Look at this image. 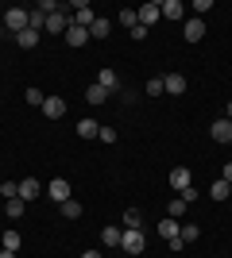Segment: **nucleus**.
I'll return each mask as SVG.
<instances>
[{
  "label": "nucleus",
  "mask_w": 232,
  "mask_h": 258,
  "mask_svg": "<svg viewBox=\"0 0 232 258\" xmlns=\"http://www.w3.org/2000/svg\"><path fill=\"white\" fill-rule=\"evenodd\" d=\"M182 35H186V43H201V39H205V20H198V16L186 20L182 23Z\"/></svg>",
  "instance_id": "5"
},
{
  "label": "nucleus",
  "mask_w": 232,
  "mask_h": 258,
  "mask_svg": "<svg viewBox=\"0 0 232 258\" xmlns=\"http://www.w3.org/2000/svg\"><path fill=\"white\" fill-rule=\"evenodd\" d=\"M109 97H112V93H105V89H101L97 81H93V85L85 89V100H89V104H109Z\"/></svg>",
  "instance_id": "18"
},
{
  "label": "nucleus",
  "mask_w": 232,
  "mask_h": 258,
  "mask_svg": "<svg viewBox=\"0 0 232 258\" xmlns=\"http://www.w3.org/2000/svg\"><path fill=\"white\" fill-rule=\"evenodd\" d=\"M186 201H182V197H174V201H170V208H166V216H170V220H182V216H186Z\"/></svg>",
  "instance_id": "26"
},
{
  "label": "nucleus",
  "mask_w": 232,
  "mask_h": 258,
  "mask_svg": "<svg viewBox=\"0 0 232 258\" xmlns=\"http://www.w3.org/2000/svg\"><path fill=\"white\" fill-rule=\"evenodd\" d=\"M23 208H27V201H23V197H12L8 205H4V212H8V220H20Z\"/></svg>",
  "instance_id": "24"
},
{
  "label": "nucleus",
  "mask_w": 232,
  "mask_h": 258,
  "mask_svg": "<svg viewBox=\"0 0 232 258\" xmlns=\"http://www.w3.org/2000/svg\"><path fill=\"white\" fill-rule=\"evenodd\" d=\"M97 85L105 89V93H116V89H120V81H116V70H101V74H97Z\"/></svg>",
  "instance_id": "16"
},
{
  "label": "nucleus",
  "mask_w": 232,
  "mask_h": 258,
  "mask_svg": "<svg viewBox=\"0 0 232 258\" xmlns=\"http://www.w3.org/2000/svg\"><path fill=\"white\" fill-rule=\"evenodd\" d=\"M159 93H166V89H163V77H151V81H147V97H159Z\"/></svg>",
  "instance_id": "31"
},
{
  "label": "nucleus",
  "mask_w": 232,
  "mask_h": 258,
  "mask_svg": "<svg viewBox=\"0 0 232 258\" xmlns=\"http://www.w3.org/2000/svg\"><path fill=\"white\" fill-rule=\"evenodd\" d=\"M194 12H198V20H201V16H209V12H213V4H209V0H198V4H194Z\"/></svg>",
  "instance_id": "33"
},
{
  "label": "nucleus",
  "mask_w": 232,
  "mask_h": 258,
  "mask_svg": "<svg viewBox=\"0 0 232 258\" xmlns=\"http://www.w3.org/2000/svg\"><path fill=\"white\" fill-rule=\"evenodd\" d=\"M97 139H101V143H116V127H105V123H101Z\"/></svg>",
  "instance_id": "32"
},
{
  "label": "nucleus",
  "mask_w": 232,
  "mask_h": 258,
  "mask_svg": "<svg viewBox=\"0 0 232 258\" xmlns=\"http://www.w3.org/2000/svg\"><path fill=\"white\" fill-rule=\"evenodd\" d=\"M20 243H23V235L16 231V227H8V231L0 235V247H4V250H16V254H20Z\"/></svg>",
  "instance_id": "14"
},
{
  "label": "nucleus",
  "mask_w": 232,
  "mask_h": 258,
  "mask_svg": "<svg viewBox=\"0 0 232 258\" xmlns=\"http://www.w3.org/2000/svg\"><path fill=\"white\" fill-rule=\"evenodd\" d=\"M116 23H120V27H128V31H132L135 23H140V16H135V8H120V12H116Z\"/></svg>",
  "instance_id": "23"
},
{
  "label": "nucleus",
  "mask_w": 232,
  "mask_h": 258,
  "mask_svg": "<svg viewBox=\"0 0 232 258\" xmlns=\"http://www.w3.org/2000/svg\"><path fill=\"white\" fill-rule=\"evenodd\" d=\"M0 20H4V31H16V35H20L23 27H27V12H23V8H8Z\"/></svg>",
  "instance_id": "3"
},
{
  "label": "nucleus",
  "mask_w": 232,
  "mask_h": 258,
  "mask_svg": "<svg viewBox=\"0 0 232 258\" xmlns=\"http://www.w3.org/2000/svg\"><path fill=\"white\" fill-rule=\"evenodd\" d=\"M16 43H20L23 50H35V46H39V31H31V27H23V31L16 35Z\"/></svg>",
  "instance_id": "19"
},
{
  "label": "nucleus",
  "mask_w": 232,
  "mask_h": 258,
  "mask_svg": "<svg viewBox=\"0 0 232 258\" xmlns=\"http://www.w3.org/2000/svg\"><path fill=\"white\" fill-rule=\"evenodd\" d=\"M39 112H43L47 119H62V116H66V100H62V97H47Z\"/></svg>",
  "instance_id": "6"
},
{
  "label": "nucleus",
  "mask_w": 232,
  "mask_h": 258,
  "mask_svg": "<svg viewBox=\"0 0 232 258\" xmlns=\"http://www.w3.org/2000/svg\"><path fill=\"white\" fill-rule=\"evenodd\" d=\"M120 250H128V254H144V227H124Z\"/></svg>",
  "instance_id": "1"
},
{
  "label": "nucleus",
  "mask_w": 232,
  "mask_h": 258,
  "mask_svg": "<svg viewBox=\"0 0 232 258\" xmlns=\"http://www.w3.org/2000/svg\"><path fill=\"white\" fill-rule=\"evenodd\" d=\"M81 258H105V254H101V250H85Z\"/></svg>",
  "instance_id": "37"
},
{
  "label": "nucleus",
  "mask_w": 232,
  "mask_h": 258,
  "mask_svg": "<svg viewBox=\"0 0 232 258\" xmlns=\"http://www.w3.org/2000/svg\"><path fill=\"white\" fill-rule=\"evenodd\" d=\"M120 227H101V243H105V247H120Z\"/></svg>",
  "instance_id": "22"
},
{
  "label": "nucleus",
  "mask_w": 232,
  "mask_h": 258,
  "mask_svg": "<svg viewBox=\"0 0 232 258\" xmlns=\"http://www.w3.org/2000/svg\"><path fill=\"white\" fill-rule=\"evenodd\" d=\"M159 12H163V20H182V16H186V4H182V0H163Z\"/></svg>",
  "instance_id": "10"
},
{
  "label": "nucleus",
  "mask_w": 232,
  "mask_h": 258,
  "mask_svg": "<svg viewBox=\"0 0 232 258\" xmlns=\"http://www.w3.org/2000/svg\"><path fill=\"white\" fill-rule=\"evenodd\" d=\"M70 8H74V16H70V23H74V27H93V20H97V12L89 8L85 0H74V4H70Z\"/></svg>",
  "instance_id": "2"
},
{
  "label": "nucleus",
  "mask_w": 232,
  "mask_h": 258,
  "mask_svg": "<svg viewBox=\"0 0 232 258\" xmlns=\"http://www.w3.org/2000/svg\"><path fill=\"white\" fill-rule=\"evenodd\" d=\"M62 39H66V46H85V43H89V31H85V27H74V23H70V31L62 35Z\"/></svg>",
  "instance_id": "13"
},
{
  "label": "nucleus",
  "mask_w": 232,
  "mask_h": 258,
  "mask_svg": "<svg viewBox=\"0 0 232 258\" xmlns=\"http://www.w3.org/2000/svg\"><path fill=\"white\" fill-rule=\"evenodd\" d=\"M23 97H27V104H35V108H43L47 93H43V89H27V93H23Z\"/></svg>",
  "instance_id": "27"
},
{
  "label": "nucleus",
  "mask_w": 232,
  "mask_h": 258,
  "mask_svg": "<svg viewBox=\"0 0 232 258\" xmlns=\"http://www.w3.org/2000/svg\"><path fill=\"white\" fill-rule=\"evenodd\" d=\"M178 227H182V220H170V216H166L163 224H159V235L170 243V239H178Z\"/></svg>",
  "instance_id": "20"
},
{
  "label": "nucleus",
  "mask_w": 232,
  "mask_h": 258,
  "mask_svg": "<svg viewBox=\"0 0 232 258\" xmlns=\"http://www.w3.org/2000/svg\"><path fill=\"white\" fill-rule=\"evenodd\" d=\"M209 135H213V139H217V143H232V119H213V123H209Z\"/></svg>",
  "instance_id": "7"
},
{
  "label": "nucleus",
  "mask_w": 232,
  "mask_h": 258,
  "mask_svg": "<svg viewBox=\"0 0 232 258\" xmlns=\"http://www.w3.org/2000/svg\"><path fill=\"white\" fill-rule=\"evenodd\" d=\"M209 197H213V201H224V197H228V181H213Z\"/></svg>",
  "instance_id": "30"
},
{
  "label": "nucleus",
  "mask_w": 232,
  "mask_h": 258,
  "mask_svg": "<svg viewBox=\"0 0 232 258\" xmlns=\"http://www.w3.org/2000/svg\"><path fill=\"white\" fill-rule=\"evenodd\" d=\"M178 239H182V247H190V243H198V239H201V227L198 224H182V227H178Z\"/></svg>",
  "instance_id": "17"
},
{
  "label": "nucleus",
  "mask_w": 232,
  "mask_h": 258,
  "mask_svg": "<svg viewBox=\"0 0 232 258\" xmlns=\"http://www.w3.org/2000/svg\"><path fill=\"white\" fill-rule=\"evenodd\" d=\"M224 119H232V100H228V108H224Z\"/></svg>",
  "instance_id": "38"
},
{
  "label": "nucleus",
  "mask_w": 232,
  "mask_h": 258,
  "mask_svg": "<svg viewBox=\"0 0 232 258\" xmlns=\"http://www.w3.org/2000/svg\"><path fill=\"white\" fill-rule=\"evenodd\" d=\"M178 197H182V201H186V205H194V201H198V197H201V193H198V189H194V185H190L186 193H178Z\"/></svg>",
  "instance_id": "34"
},
{
  "label": "nucleus",
  "mask_w": 232,
  "mask_h": 258,
  "mask_svg": "<svg viewBox=\"0 0 232 258\" xmlns=\"http://www.w3.org/2000/svg\"><path fill=\"white\" fill-rule=\"evenodd\" d=\"M47 197H51V201H58V205H62V201H70V181H66V177H55V181L47 185Z\"/></svg>",
  "instance_id": "8"
},
{
  "label": "nucleus",
  "mask_w": 232,
  "mask_h": 258,
  "mask_svg": "<svg viewBox=\"0 0 232 258\" xmlns=\"http://www.w3.org/2000/svg\"><path fill=\"white\" fill-rule=\"evenodd\" d=\"M190 185H194V173H190V166H174V170H170V189H174V193H186Z\"/></svg>",
  "instance_id": "4"
},
{
  "label": "nucleus",
  "mask_w": 232,
  "mask_h": 258,
  "mask_svg": "<svg viewBox=\"0 0 232 258\" xmlns=\"http://www.w3.org/2000/svg\"><path fill=\"white\" fill-rule=\"evenodd\" d=\"M0 197H20V181H0Z\"/></svg>",
  "instance_id": "29"
},
{
  "label": "nucleus",
  "mask_w": 232,
  "mask_h": 258,
  "mask_svg": "<svg viewBox=\"0 0 232 258\" xmlns=\"http://www.w3.org/2000/svg\"><path fill=\"white\" fill-rule=\"evenodd\" d=\"M0 31H4V20H0Z\"/></svg>",
  "instance_id": "39"
},
{
  "label": "nucleus",
  "mask_w": 232,
  "mask_h": 258,
  "mask_svg": "<svg viewBox=\"0 0 232 258\" xmlns=\"http://www.w3.org/2000/svg\"><path fill=\"white\" fill-rule=\"evenodd\" d=\"M109 35H112V23L105 20V16H97L93 27H89V39H109Z\"/></svg>",
  "instance_id": "15"
},
{
  "label": "nucleus",
  "mask_w": 232,
  "mask_h": 258,
  "mask_svg": "<svg viewBox=\"0 0 232 258\" xmlns=\"http://www.w3.org/2000/svg\"><path fill=\"white\" fill-rule=\"evenodd\" d=\"M97 131H101V123L97 119H81V123H77V135H81V139H97Z\"/></svg>",
  "instance_id": "21"
},
{
  "label": "nucleus",
  "mask_w": 232,
  "mask_h": 258,
  "mask_svg": "<svg viewBox=\"0 0 232 258\" xmlns=\"http://www.w3.org/2000/svg\"><path fill=\"white\" fill-rule=\"evenodd\" d=\"M58 212L66 216V220H77V216H81V205H77L74 197H70V201H62V205H58Z\"/></svg>",
  "instance_id": "25"
},
{
  "label": "nucleus",
  "mask_w": 232,
  "mask_h": 258,
  "mask_svg": "<svg viewBox=\"0 0 232 258\" xmlns=\"http://www.w3.org/2000/svg\"><path fill=\"white\" fill-rule=\"evenodd\" d=\"M228 197H232V185H228Z\"/></svg>",
  "instance_id": "40"
},
{
  "label": "nucleus",
  "mask_w": 232,
  "mask_h": 258,
  "mask_svg": "<svg viewBox=\"0 0 232 258\" xmlns=\"http://www.w3.org/2000/svg\"><path fill=\"white\" fill-rule=\"evenodd\" d=\"M221 181H228V185H232V162H228V166H221Z\"/></svg>",
  "instance_id": "35"
},
{
  "label": "nucleus",
  "mask_w": 232,
  "mask_h": 258,
  "mask_svg": "<svg viewBox=\"0 0 232 258\" xmlns=\"http://www.w3.org/2000/svg\"><path fill=\"white\" fill-rule=\"evenodd\" d=\"M135 16H140V27H151V23H159V20H163L159 4H144V8H135Z\"/></svg>",
  "instance_id": "9"
},
{
  "label": "nucleus",
  "mask_w": 232,
  "mask_h": 258,
  "mask_svg": "<svg viewBox=\"0 0 232 258\" xmlns=\"http://www.w3.org/2000/svg\"><path fill=\"white\" fill-rule=\"evenodd\" d=\"M140 224H144L140 208H128V212H124V227H140Z\"/></svg>",
  "instance_id": "28"
},
{
  "label": "nucleus",
  "mask_w": 232,
  "mask_h": 258,
  "mask_svg": "<svg viewBox=\"0 0 232 258\" xmlns=\"http://www.w3.org/2000/svg\"><path fill=\"white\" fill-rule=\"evenodd\" d=\"M39 193H43V185H39V177H23V181H20V197H23V201H35Z\"/></svg>",
  "instance_id": "12"
},
{
  "label": "nucleus",
  "mask_w": 232,
  "mask_h": 258,
  "mask_svg": "<svg viewBox=\"0 0 232 258\" xmlns=\"http://www.w3.org/2000/svg\"><path fill=\"white\" fill-rule=\"evenodd\" d=\"M0 258H20V254H16V250H4V247H0Z\"/></svg>",
  "instance_id": "36"
},
{
  "label": "nucleus",
  "mask_w": 232,
  "mask_h": 258,
  "mask_svg": "<svg viewBox=\"0 0 232 258\" xmlns=\"http://www.w3.org/2000/svg\"><path fill=\"white\" fill-rule=\"evenodd\" d=\"M163 89H166V93H174V97H182V93H186V77H182V74H166Z\"/></svg>",
  "instance_id": "11"
}]
</instances>
